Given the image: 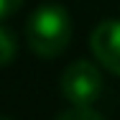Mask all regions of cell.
I'll return each mask as SVG.
<instances>
[{
  "label": "cell",
  "instance_id": "cell-1",
  "mask_svg": "<svg viewBox=\"0 0 120 120\" xmlns=\"http://www.w3.org/2000/svg\"><path fill=\"white\" fill-rule=\"evenodd\" d=\"M26 38L36 56L54 59L72 41V15L61 3H41L26 21Z\"/></svg>",
  "mask_w": 120,
  "mask_h": 120
},
{
  "label": "cell",
  "instance_id": "cell-2",
  "mask_svg": "<svg viewBox=\"0 0 120 120\" xmlns=\"http://www.w3.org/2000/svg\"><path fill=\"white\" fill-rule=\"evenodd\" d=\"M59 87L72 107H92L105 90V79L95 61L77 59L61 72Z\"/></svg>",
  "mask_w": 120,
  "mask_h": 120
},
{
  "label": "cell",
  "instance_id": "cell-3",
  "mask_svg": "<svg viewBox=\"0 0 120 120\" xmlns=\"http://www.w3.org/2000/svg\"><path fill=\"white\" fill-rule=\"evenodd\" d=\"M90 49L100 61V67H105L107 72L120 77V21L118 18H107L102 23L95 26V31L90 33Z\"/></svg>",
  "mask_w": 120,
  "mask_h": 120
},
{
  "label": "cell",
  "instance_id": "cell-4",
  "mask_svg": "<svg viewBox=\"0 0 120 120\" xmlns=\"http://www.w3.org/2000/svg\"><path fill=\"white\" fill-rule=\"evenodd\" d=\"M18 56V36L10 26L0 23V67H8Z\"/></svg>",
  "mask_w": 120,
  "mask_h": 120
},
{
  "label": "cell",
  "instance_id": "cell-5",
  "mask_svg": "<svg viewBox=\"0 0 120 120\" xmlns=\"http://www.w3.org/2000/svg\"><path fill=\"white\" fill-rule=\"evenodd\" d=\"M54 120H105V118L92 107H69V110H61Z\"/></svg>",
  "mask_w": 120,
  "mask_h": 120
},
{
  "label": "cell",
  "instance_id": "cell-6",
  "mask_svg": "<svg viewBox=\"0 0 120 120\" xmlns=\"http://www.w3.org/2000/svg\"><path fill=\"white\" fill-rule=\"evenodd\" d=\"M21 5H23V0H0V23L5 18H10L13 13H18Z\"/></svg>",
  "mask_w": 120,
  "mask_h": 120
},
{
  "label": "cell",
  "instance_id": "cell-7",
  "mask_svg": "<svg viewBox=\"0 0 120 120\" xmlns=\"http://www.w3.org/2000/svg\"><path fill=\"white\" fill-rule=\"evenodd\" d=\"M0 120H10V118H0Z\"/></svg>",
  "mask_w": 120,
  "mask_h": 120
}]
</instances>
